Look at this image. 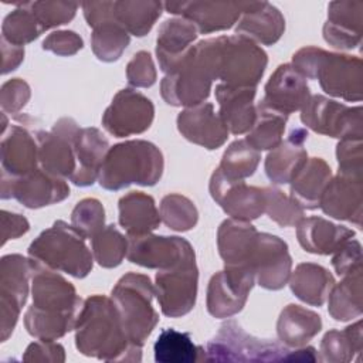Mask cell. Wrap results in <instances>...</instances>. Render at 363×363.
Wrapping results in <instances>:
<instances>
[{
	"label": "cell",
	"instance_id": "54",
	"mask_svg": "<svg viewBox=\"0 0 363 363\" xmlns=\"http://www.w3.org/2000/svg\"><path fill=\"white\" fill-rule=\"evenodd\" d=\"M332 265L337 275L343 277L347 272L362 267V247L357 240H347L340 245L332 257Z\"/></svg>",
	"mask_w": 363,
	"mask_h": 363
},
{
	"label": "cell",
	"instance_id": "14",
	"mask_svg": "<svg viewBox=\"0 0 363 363\" xmlns=\"http://www.w3.org/2000/svg\"><path fill=\"white\" fill-rule=\"evenodd\" d=\"M155 118V106L143 94L125 88L118 91L102 115V126L116 138L139 135L147 130Z\"/></svg>",
	"mask_w": 363,
	"mask_h": 363
},
{
	"label": "cell",
	"instance_id": "47",
	"mask_svg": "<svg viewBox=\"0 0 363 363\" xmlns=\"http://www.w3.org/2000/svg\"><path fill=\"white\" fill-rule=\"evenodd\" d=\"M265 213L281 227H294L303 218L305 210L278 187H264Z\"/></svg>",
	"mask_w": 363,
	"mask_h": 363
},
{
	"label": "cell",
	"instance_id": "22",
	"mask_svg": "<svg viewBox=\"0 0 363 363\" xmlns=\"http://www.w3.org/2000/svg\"><path fill=\"white\" fill-rule=\"evenodd\" d=\"M258 235L259 233L250 221L224 220L217 230V248L224 261V268L251 272L250 261L257 248Z\"/></svg>",
	"mask_w": 363,
	"mask_h": 363
},
{
	"label": "cell",
	"instance_id": "56",
	"mask_svg": "<svg viewBox=\"0 0 363 363\" xmlns=\"http://www.w3.org/2000/svg\"><path fill=\"white\" fill-rule=\"evenodd\" d=\"M1 245H4L9 240L18 238L30 230V223L26 217L10 213L7 210H1Z\"/></svg>",
	"mask_w": 363,
	"mask_h": 363
},
{
	"label": "cell",
	"instance_id": "11",
	"mask_svg": "<svg viewBox=\"0 0 363 363\" xmlns=\"http://www.w3.org/2000/svg\"><path fill=\"white\" fill-rule=\"evenodd\" d=\"M302 123L330 138H362V108H350L323 95H311L301 109Z\"/></svg>",
	"mask_w": 363,
	"mask_h": 363
},
{
	"label": "cell",
	"instance_id": "1",
	"mask_svg": "<svg viewBox=\"0 0 363 363\" xmlns=\"http://www.w3.org/2000/svg\"><path fill=\"white\" fill-rule=\"evenodd\" d=\"M33 264V305L24 315V326L35 339L57 340L75 328L82 301L74 285L55 269L34 259Z\"/></svg>",
	"mask_w": 363,
	"mask_h": 363
},
{
	"label": "cell",
	"instance_id": "27",
	"mask_svg": "<svg viewBox=\"0 0 363 363\" xmlns=\"http://www.w3.org/2000/svg\"><path fill=\"white\" fill-rule=\"evenodd\" d=\"M197 35L196 26L184 17L169 18L160 26L156 38V55L159 67L164 74L176 69Z\"/></svg>",
	"mask_w": 363,
	"mask_h": 363
},
{
	"label": "cell",
	"instance_id": "26",
	"mask_svg": "<svg viewBox=\"0 0 363 363\" xmlns=\"http://www.w3.org/2000/svg\"><path fill=\"white\" fill-rule=\"evenodd\" d=\"M308 132L303 128H294L288 138L271 149L265 157V174L275 184L291 183L308 160L305 142Z\"/></svg>",
	"mask_w": 363,
	"mask_h": 363
},
{
	"label": "cell",
	"instance_id": "20",
	"mask_svg": "<svg viewBox=\"0 0 363 363\" xmlns=\"http://www.w3.org/2000/svg\"><path fill=\"white\" fill-rule=\"evenodd\" d=\"M250 269L261 288L269 291L284 288L292 272V258L286 242L278 235L259 233Z\"/></svg>",
	"mask_w": 363,
	"mask_h": 363
},
{
	"label": "cell",
	"instance_id": "42",
	"mask_svg": "<svg viewBox=\"0 0 363 363\" xmlns=\"http://www.w3.org/2000/svg\"><path fill=\"white\" fill-rule=\"evenodd\" d=\"M129 33L112 16L94 27L91 47L98 60L105 62L116 61L129 45Z\"/></svg>",
	"mask_w": 363,
	"mask_h": 363
},
{
	"label": "cell",
	"instance_id": "24",
	"mask_svg": "<svg viewBox=\"0 0 363 363\" xmlns=\"http://www.w3.org/2000/svg\"><path fill=\"white\" fill-rule=\"evenodd\" d=\"M363 179L339 174L332 177L322 194L319 207L336 220H345L362 225Z\"/></svg>",
	"mask_w": 363,
	"mask_h": 363
},
{
	"label": "cell",
	"instance_id": "52",
	"mask_svg": "<svg viewBox=\"0 0 363 363\" xmlns=\"http://www.w3.org/2000/svg\"><path fill=\"white\" fill-rule=\"evenodd\" d=\"M31 96L30 85L21 78H13L6 81L0 89V105L3 112L17 113L20 112Z\"/></svg>",
	"mask_w": 363,
	"mask_h": 363
},
{
	"label": "cell",
	"instance_id": "44",
	"mask_svg": "<svg viewBox=\"0 0 363 363\" xmlns=\"http://www.w3.org/2000/svg\"><path fill=\"white\" fill-rule=\"evenodd\" d=\"M259 160L261 153L245 139H240L225 149L218 169L230 179L244 180L255 173Z\"/></svg>",
	"mask_w": 363,
	"mask_h": 363
},
{
	"label": "cell",
	"instance_id": "39",
	"mask_svg": "<svg viewBox=\"0 0 363 363\" xmlns=\"http://www.w3.org/2000/svg\"><path fill=\"white\" fill-rule=\"evenodd\" d=\"M362 349V320H357L343 330L326 332L319 346L318 359L329 363H347L360 356Z\"/></svg>",
	"mask_w": 363,
	"mask_h": 363
},
{
	"label": "cell",
	"instance_id": "36",
	"mask_svg": "<svg viewBox=\"0 0 363 363\" xmlns=\"http://www.w3.org/2000/svg\"><path fill=\"white\" fill-rule=\"evenodd\" d=\"M288 281L294 295L312 306L323 305L335 285L333 275L325 267L313 262L299 264Z\"/></svg>",
	"mask_w": 363,
	"mask_h": 363
},
{
	"label": "cell",
	"instance_id": "31",
	"mask_svg": "<svg viewBox=\"0 0 363 363\" xmlns=\"http://www.w3.org/2000/svg\"><path fill=\"white\" fill-rule=\"evenodd\" d=\"M354 234L353 230L323 217L302 218L296 225V237L301 247L318 255L333 254L347 240L353 238Z\"/></svg>",
	"mask_w": 363,
	"mask_h": 363
},
{
	"label": "cell",
	"instance_id": "21",
	"mask_svg": "<svg viewBox=\"0 0 363 363\" xmlns=\"http://www.w3.org/2000/svg\"><path fill=\"white\" fill-rule=\"evenodd\" d=\"M177 129L187 140L208 150L223 146L230 133L210 102L184 108L177 116Z\"/></svg>",
	"mask_w": 363,
	"mask_h": 363
},
{
	"label": "cell",
	"instance_id": "41",
	"mask_svg": "<svg viewBox=\"0 0 363 363\" xmlns=\"http://www.w3.org/2000/svg\"><path fill=\"white\" fill-rule=\"evenodd\" d=\"M155 360L159 363H193L203 360L204 349L194 345L189 333L172 328L160 332L153 345Z\"/></svg>",
	"mask_w": 363,
	"mask_h": 363
},
{
	"label": "cell",
	"instance_id": "6",
	"mask_svg": "<svg viewBox=\"0 0 363 363\" xmlns=\"http://www.w3.org/2000/svg\"><path fill=\"white\" fill-rule=\"evenodd\" d=\"M216 79L208 38L191 45L174 71L160 82V94L172 106H196L203 104Z\"/></svg>",
	"mask_w": 363,
	"mask_h": 363
},
{
	"label": "cell",
	"instance_id": "25",
	"mask_svg": "<svg viewBox=\"0 0 363 363\" xmlns=\"http://www.w3.org/2000/svg\"><path fill=\"white\" fill-rule=\"evenodd\" d=\"M311 96L306 78L289 62L281 64L265 84L264 102L289 115L301 111Z\"/></svg>",
	"mask_w": 363,
	"mask_h": 363
},
{
	"label": "cell",
	"instance_id": "29",
	"mask_svg": "<svg viewBox=\"0 0 363 363\" xmlns=\"http://www.w3.org/2000/svg\"><path fill=\"white\" fill-rule=\"evenodd\" d=\"M74 149L77 167L69 180L79 187L94 184L109 150L108 139L96 128H79L75 136Z\"/></svg>",
	"mask_w": 363,
	"mask_h": 363
},
{
	"label": "cell",
	"instance_id": "8",
	"mask_svg": "<svg viewBox=\"0 0 363 363\" xmlns=\"http://www.w3.org/2000/svg\"><path fill=\"white\" fill-rule=\"evenodd\" d=\"M216 79L230 86L257 88L268 57L252 40L244 35H220L210 38Z\"/></svg>",
	"mask_w": 363,
	"mask_h": 363
},
{
	"label": "cell",
	"instance_id": "9",
	"mask_svg": "<svg viewBox=\"0 0 363 363\" xmlns=\"http://www.w3.org/2000/svg\"><path fill=\"white\" fill-rule=\"evenodd\" d=\"M113 301L129 340L143 346L159 322V315L152 305L155 285L145 274L128 272L113 286Z\"/></svg>",
	"mask_w": 363,
	"mask_h": 363
},
{
	"label": "cell",
	"instance_id": "57",
	"mask_svg": "<svg viewBox=\"0 0 363 363\" xmlns=\"http://www.w3.org/2000/svg\"><path fill=\"white\" fill-rule=\"evenodd\" d=\"M1 74L14 71L24 60V47L13 45L1 38Z\"/></svg>",
	"mask_w": 363,
	"mask_h": 363
},
{
	"label": "cell",
	"instance_id": "10",
	"mask_svg": "<svg viewBox=\"0 0 363 363\" xmlns=\"http://www.w3.org/2000/svg\"><path fill=\"white\" fill-rule=\"evenodd\" d=\"M34 264L20 254L4 255L0 261V339L6 342L13 333L21 308L28 296Z\"/></svg>",
	"mask_w": 363,
	"mask_h": 363
},
{
	"label": "cell",
	"instance_id": "40",
	"mask_svg": "<svg viewBox=\"0 0 363 363\" xmlns=\"http://www.w3.org/2000/svg\"><path fill=\"white\" fill-rule=\"evenodd\" d=\"M163 3L160 1H140V0H125L113 1L115 20L132 35H146L156 20L160 17Z\"/></svg>",
	"mask_w": 363,
	"mask_h": 363
},
{
	"label": "cell",
	"instance_id": "30",
	"mask_svg": "<svg viewBox=\"0 0 363 363\" xmlns=\"http://www.w3.org/2000/svg\"><path fill=\"white\" fill-rule=\"evenodd\" d=\"M38 145L31 133L18 125H11L1 139V174L21 177L37 169Z\"/></svg>",
	"mask_w": 363,
	"mask_h": 363
},
{
	"label": "cell",
	"instance_id": "34",
	"mask_svg": "<svg viewBox=\"0 0 363 363\" xmlns=\"http://www.w3.org/2000/svg\"><path fill=\"white\" fill-rule=\"evenodd\" d=\"M322 329L320 316L301 305L285 306L277 322V335L288 347H302Z\"/></svg>",
	"mask_w": 363,
	"mask_h": 363
},
{
	"label": "cell",
	"instance_id": "32",
	"mask_svg": "<svg viewBox=\"0 0 363 363\" xmlns=\"http://www.w3.org/2000/svg\"><path fill=\"white\" fill-rule=\"evenodd\" d=\"M285 31V18L282 13L267 1H255L254 6L242 13L235 33L254 43L264 45L275 44Z\"/></svg>",
	"mask_w": 363,
	"mask_h": 363
},
{
	"label": "cell",
	"instance_id": "5",
	"mask_svg": "<svg viewBox=\"0 0 363 363\" xmlns=\"http://www.w3.org/2000/svg\"><path fill=\"white\" fill-rule=\"evenodd\" d=\"M163 167V155L156 145L140 139L126 140L109 147L98 182L113 191L130 184L153 186L160 180Z\"/></svg>",
	"mask_w": 363,
	"mask_h": 363
},
{
	"label": "cell",
	"instance_id": "45",
	"mask_svg": "<svg viewBox=\"0 0 363 363\" xmlns=\"http://www.w3.org/2000/svg\"><path fill=\"white\" fill-rule=\"evenodd\" d=\"M92 255L104 268L118 267L128 252V237H125L113 224L104 227L91 238Z\"/></svg>",
	"mask_w": 363,
	"mask_h": 363
},
{
	"label": "cell",
	"instance_id": "4",
	"mask_svg": "<svg viewBox=\"0 0 363 363\" xmlns=\"http://www.w3.org/2000/svg\"><path fill=\"white\" fill-rule=\"evenodd\" d=\"M291 64L306 79H318L326 94L350 102L362 99L363 74L359 57L309 45L298 50Z\"/></svg>",
	"mask_w": 363,
	"mask_h": 363
},
{
	"label": "cell",
	"instance_id": "46",
	"mask_svg": "<svg viewBox=\"0 0 363 363\" xmlns=\"http://www.w3.org/2000/svg\"><path fill=\"white\" fill-rule=\"evenodd\" d=\"M160 218L174 231H189L199 220V211L194 203L183 194L172 193L160 201Z\"/></svg>",
	"mask_w": 363,
	"mask_h": 363
},
{
	"label": "cell",
	"instance_id": "19",
	"mask_svg": "<svg viewBox=\"0 0 363 363\" xmlns=\"http://www.w3.org/2000/svg\"><path fill=\"white\" fill-rule=\"evenodd\" d=\"M254 284V275L244 269L224 268L214 274L207 286L208 313L217 319L234 316L245 306Z\"/></svg>",
	"mask_w": 363,
	"mask_h": 363
},
{
	"label": "cell",
	"instance_id": "3",
	"mask_svg": "<svg viewBox=\"0 0 363 363\" xmlns=\"http://www.w3.org/2000/svg\"><path fill=\"white\" fill-rule=\"evenodd\" d=\"M206 362H315L316 349L312 346L288 347L284 343L248 335L235 319L224 322L216 336L208 340Z\"/></svg>",
	"mask_w": 363,
	"mask_h": 363
},
{
	"label": "cell",
	"instance_id": "35",
	"mask_svg": "<svg viewBox=\"0 0 363 363\" xmlns=\"http://www.w3.org/2000/svg\"><path fill=\"white\" fill-rule=\"evenodd\" d=\"M332 179L329 164L320 157H311L291 182V197L305 210L318 208L322 194Z\"/></svg>",
	"mask_w": 363,
	"mask_h": 363
},
{
	"label": "cell",
	"instance_id": "51",
	"mask_svg": "<svg viewBox=\"0 0 363 363\" xmlns=\"http://www.w3.org/2000/svg\"><path fill=\"white\" fill-rule=\"evenodd\" d=\"M156 68L147 51L136 52L126 65V79L135 88H149L156 82Z\"/></svg>",
	"mask_w": 363,
	"mask_h": 363
},
{
	"label": "cell",
	"instance_id": "28",
	"mask_svg": "<svg viewBox=\"0 0 363 363\" xmlns=\"http://www.w3.org/2000/svg\"><path fill=\"white\" fill-rule=\"evenodd\" d=\"M257 88L230 86L218 84L216 86V99L218 102V115L233 135L248 133L255 119L254 98Z\"/></svg>",
	"mask_w": 363,
	"mask_h": 363
},
{
	"label": "cell",
	"instance_id": "38",
	"mask_svg": "<svg viewBox=\"0 0 363 363\" xmlns=\"http://www.w3.org/2000/svg\"><path fill=\"white\" fill-rule=\"evenodd\" d=\"M288 116L261 99L255 105V119L245 140L258 152L274 149L282 142Z\"/></svg>",
	"mask_w": 363,
	"mask_h": 363
},
{
	"label": "cell",
	"instance_id": "49",
	"mask_svg": "<svg viewBox=\"0 0 363 363\" xmlns=\"http://www.w3.org/2000/svg\"><path fill=\"white\" fill-rule=\"evenodd\" d=\"M28 6L44 31L71 21L78 9L68 1H28Z\"/></svg>",
	"mask_w": 363,
	"mask_h": 363
},
{
	"label": "cell",
	"instance_id": "33",
	"mask_svg": "<svg viewBox=\"0 0 363 363\" xmlns=\"http://www.w3.org/2000/svg\"><path fill=\"white\" fill-rule=\"evenodd\" d=\"M119 224L128 235H143L162 221L155 199L143 191H129L119 200Z\"/></svg>",
	"mask_w": 363,
	"mask_h": 363
},
{
	"label": "cell",
	"instance_id": "15",
	"mask_svg": "<svg viewBox=\"0 0 363 363\" xmlns=\"http://www.w3.org/2000/svg\"><path fill=\"white\" fill-rule=\"evenodd\" d=\"M69 196V186L62 177L43 169L21 177L1 174V199H16L27 208H40L60 203Z\"/></svg>",
	"mask_w": 363,
	"mask_h": 363
},
{
	"label": "cell",
	"instance_id": "48",
	"mask_svg": "<svg viewBox=\"0 0 363 363\" xmlns=\"http://www.w3.org/2000/svg\"><path fill=\"white\" fill-rule=\"evenodd\" d=\"M71 225L84 238L96 235L105 227V210L102 203L92 197L78 201L71 213Z\"/></svg>",
	"mask_w": 363,
	"mask_h": 363
},
{
	"label": "cell",
	"instance_id": "23",
	"mask_svg": "<svg viewBox=\"0 0 363 363\" xmlns=\"http://www.w3.org/2000/svg\"><path fill=\"white\" fill-rule=\"evenodd\" d=\"M363 1L337 0L328 6V20L323 26V38L339 50H352L362 41Z\"/></svg>",
	"mask_w": 363,
	"mask_h": 363
},
{
	"label": "cell",
	"instance_id": "16",
	"mask_svg": "<svg viewBox=\"0 0 363 363\" xmlns=\"http://www.w3.org/2000/svg\"><path fill=\"white\" fill-rule=\"evenodd\" d=\"M208 190L213 200L231 218L251 221L265 213L264 187L248 186L244 180L230 179L218 167L211 174Z\"/></svg>",
	"mask_w": 363,
	"mask_h": 363
},
{
	"label": "cell",
	"instance_id": "18",
	"mask_svg": "<svg viewBox=\"0 0 363 363\" xmlns=\"http://www.w3.org/2000/svg\"><path fill=\"white\" fill-rule=\"evenodd\" d=\"M255 1H182L163 3V7L190 20L200 34L231 28Z\"/></svg>",
	"mask_w": 363,
	"mask_h": 363
},
{
	"label": "cell",
	"instance_id": "53",
	"mask_svg": "<svg viewBox=\"0 0 363 363\" xmlns=\"http://www.w3.org/2000/svg\"><path fill=\"white\" fill-rule=\"evenodd\" d=\"M82 38L69 30H60L48 34L43 41V50L51 51L61 57H69L77 54L82 48Z\"/></svg>",
	"mask_w": 363,
	"mask_h": 363
},
{
	"label": "cell",
	"instance_id": "2",
	"mask_svg": "<svg viewBox=\"0 0 363 363\" xmlns=\"http://www.w3.org/2000/svg\"><path fill=\"white\" fill-rule=\"evenodd\" d=\"M79 353L105 362H140L142 346L132 343L111 298L92 295L82 303L75 322Z\"/></svg>",
	"mask_w": 363,
	"mask_h": 363
},
{
	"label": "cell",
	"instance_id": "43",
	"mask_svg": "<svg viewBox=\"0 0 363 363\" xmlns=\"http://www.w3.org/2000/svg\"><path fill=\"white\" fill-rule=\"evenodd\" d=\"M44 33L41 24L28 6V1L20 3L18 7L6 16L1 26V38L13 45L24 47Z\"/></svg>",
	"mask_w": 363,
	"mask_h": 363
},
{
	"label": "cell",
	"instance_id": "7",
	"mask_svg": "<svg viewBox=\"0 0 363 363\" xmlns=\"http://www.w3.org/2000/svg\"><path fill=\"white\" fill-rule=\"evenodd\" d=\"M28 257L75 278H85L94 265L85 238L62 220L55 221L30 244Z\"/></svg>",
	"mask_w": 363,
	"mask_h": 363
},
{
	"label": "cell",
	"instance_id": "37",
	"mask_svg": "<svg viewBox=\"0 0 363 363\" xmlns=\"http://www.w3.org/2000/svg\"><path fill=\"white\" fill-rule=\"evenodd\" d=\"M362 271L363 268L359 267L346 275L343 279L332 286L328 295V312L335 320L347 322L362 315Z\"/></svg>",
	"mask_w": 363,
	"mask_h": 363
},
{
	"label": "cell",
	"instance_id": "55",
	"mask_svg": "<svg viewBox=\"0 0 363 363\" xmlns=\"http://www.w3.org/2000/svg\"><path fill=\"white\" fill-rule=\"evenodd\" d=\"M24 362H65V349L62 345L54 340H37L27 346L24 354Z\"/></svg>",
	"mask_w": 363,
	"mask_h": 363
},
{
	"label": "cell",
	"instance_id": "17",
	"mask_svg": "<svg viewBox=\"0 0 363 363\" xmlns=\"http://www.w3.org/2000/svg\"><path fill=\"white\" fill-rule=\"evenodd\" d=\"M79 130L72 118L58 119L50 132H37L38 162L41 169L58 177H71L77 167L74 142Z\"/></svg>",
	"mask_w": 363,
	"mask_h": 363
},
{
	"label": "cell",
	"instance_id": "12",
	"mask_svg": "<svg viewBox=\"0 0 363 363\" xmlns=\"http://www.w3.org/2000/svg\"><path fill=\"white\" fill-rule=\"evenodd\" d=\"M199 271L196 259L184 261L173 268L159 269L155 278V295L163 315L180 318L196 305Z\"/></svg>",
	"mask_w": 363,
	"mask_h": 363
},
{
	"label": "cell",
	"instance_id": "13",
	"mask_svg": "<svg viewBox=\"0 0 363 363\" xmlns=\"http://www.w3.org/2000/svg\"><path fill=\"white\" fill-rule=\"evenodd\" d=\"M126 258L145 268L167 269L184 261L196 259L191 244L176 235H128Z\"/></svg>",
	"mask_w": 363,
	"mask_h": 363
},
{
	"label": "cell",
	"instance_id": "50",
	"mask_svg": "<svg viewBox=\"0 0 363 363\" xmlns=\"http://www.w3.org/2000/svg\"><path fill=\"white\" fill-rule=\"evenodd\" d=\"M339 174L363 179V143L362 138H343L336 146Z\"/></svg>",
	"mask_w": 363,
	"mask_h": 363
}]
</instances>
